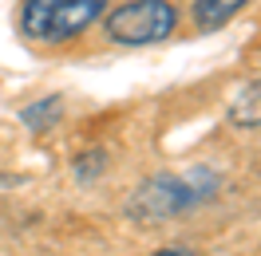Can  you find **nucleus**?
<instances>
[{
  "instance_id": "obj_1",
  "label": "nucleus",
  "mask_w": 261,
  "mask_h": 256,
  "mask_svg": "<svg viewBox=\"0 0 261 256\" xmlns=\"http://www.w3.org/2000/svg\"><path fill=\"white\" fill-rule=\"evenodd\" d=\"M218 189H222V177L210 166H194L186 174H154L130 193L127 217L139 225H159V221L182 217V213L214 201Z\"/></svg>"
},
{
  "instance_id": "obj_2",
  "label": "nucleus",
  "mask_w": 261,
  "mask_h": 256,
  "mask_svg": "<svg viewBox=\"0 0 261 256\" xmlns=\"http://www.w3.org/2000/svg\"><path fill=\"white\" fill-rule=\"evenodd\" d=\"M178 28L174 0H123L119 8L103 12V32L119 48H150L163 44Z\"/></svg>"
},
{
  "instance_id": "obj_3",
  "label": "nucleus",
  "mask_w": 261,
  "mask_h": 256,
  "mask_svg": "<svg viewBox=\"0 0 261 256\" xmlns=\"http://www.w3.org/2000/svg\"><path fill=\"white\" fill-rule=\"evenodd\" d=\"M103 12H107V0H60L48 20L44 44H67V40L83 36L95 20H103Z\"/></svg>"
},
{
  "instance_id": "obj_4",
  "label": "nucleus",
  "mask_w": 261,
  "mask_h": 256,
  "mask_svg": "<svg viewBox=\"0 0 261 256\" xmlns=\"http://www.w3.org/2000/svg\"><path fill=\"white\" fill-rule=\"evenodd\" d=\"M226 122L238 130H261V79L242 83L226 103Z\"/></svg>"
},
{
  "instance_id": "obj_5",
  "label": "nucleus",
  "mask_w": 261,
  "mask_h": 256,
  "mask_svg": "<svg viewBox=\"0 0 261 256\" xmlns=\"http://www.w3.org/2000/svg\"><path fill=\"white\" fill-rule=\"evenodd\" d=\"M249 0H190V20L198 32H218L233 16H242Z\"/></svg>"
},
{
  "instance_id": "obj_6",
  "label": "nucleus",
  "mask_w": 261,
  "mask_h": 256,
  "mask_svg": "<svg viewBox=\"0 0 261 256\" xmlns=\"http://www.w3.org/2000/svg\"><path fill=\"white\" fill-rule=\"evenodd\" d=\"M60 118H64V95H40L36 103L20 107V122L32 134H44V130L60 126Z\"/></svg>"
},
{
  "instance_id": "obj_7",
  "label": "nucleus",
  "mask_w": 261,
  "mask_h": 256,
  "mask_svg": "<svg viewBox=\"0 0 261 256\" xmlns=\"http://www.w3.org/2000/svg\"><path fill=\"white\" fill-rule=\"evenodd\" d=\"M56 4H60V0H24V4H20V32L28 36V40H36V44H44Z\"/></svg>"
},
{
  "instance_id": "obj_8",
  "label": "nucleus",
  "mask_w": 261,
  "mask_h": 256,
  "mask_svg": "<svg viewBox=\"0 0 261 256\" xmlns=\"http://www.w3.org/2000/svg\"><path fill=\"white\" fill-rule=\"evenodd\" d=\"M103 170H107V154H103V150H87V154L75 158V181H83V185L95 181Z\"/></svg>"
},
{
  "instance_id": "obj_9",
  "label": "nucleus",
  "mask_w": 261,
  "mask_h": 256,
  "mask_svg": "<svg viewBox=\"0 0 261 256\" xmlns=\"http://www.w3.org/2000/svg\"><path fill=\"white\" fill-rule=\"evenodd\" d=\"M150 256H198L190 244H166V248H159V252H150Z\"/></svg>"
}]
</instances>
